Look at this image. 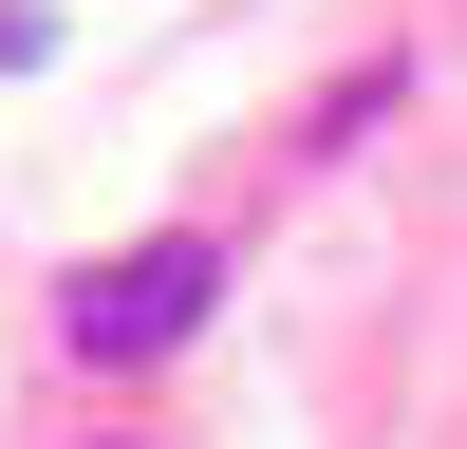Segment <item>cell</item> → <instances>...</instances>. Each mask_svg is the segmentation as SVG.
I'll use <instances>...</instances> for the list:
<instances>
[{"mask_svg": "<svg viewBox=\"0 0 467 449\" xmlns=\"http://www.w3.org/2000/svg\"><path fill=\"white\" fill-rule=\"evenodd\" d=\"M206 299H224V244H131V262H75L57 281V356H94V374H150V356H187L206 337Z\"/></svg>", "mask_w": 467, "mask_h": 449, "instance_id": "cell-1", "label": "cell"}]
</instances>
